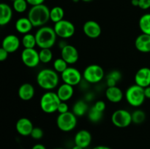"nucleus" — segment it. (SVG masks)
Wrapping results in <instances>:
<instances>
[{"instance_id":"obj_37","label":"nucleus","mask_w":150,"mask_h":149,"mask_svg":"<svg viewBox=\"0 0 150 149\" xmlns=\"http://www.w3.org/2000/svg\"><path fill=\"white\" fill-rule=\"evenodd\" d=\"M139 8L142 10H148L150 8V0H139Z\"/></svg>"},{"instance_id":"obj_6","label":"nucleus","mask_w":150,"mask_h":149,"mask_svg":"<svg viewBox=\"0 0 150 149\" xmlns=\"http://www.w3.org/2000/svg\"><path fill=\"white\" fill-rule=\"evenodd\" d=\"M57 125L61 131L64 132L72 131L77 125V116L70 111L59 114L57 118Z\"/></svg>"},{"instance_id":"obj_20","label":"nucleus","mask_w":150,"mask_h":149,"mask_svg":"<svg viewBox=\"0 0 150 149\" xmlns=\"http://www.w3.org/2000/svg\"><path fill=\"white\" fill-rule=\"evenodd\" d=\"M0 26L8 24L13 18V9L6 3L0 4Z\"/></svg>"},{"instance_id":"obj_7","label":"nucleus","mask_w":150,"mask_h":149,"mask_svg":"<svg viewBox=\"0 0 150 149\" xmlns=\"http://www.w3.org/2000/svg\"><path fill=\"white\" fill-rule=\"evenodd\" d=\"M104 76L103 69L98 64H90L83 72V78L89 83H99L104 78Z\"/></svg>"},{"instance_id":"obj_8","label":"nucleus","mask_w":150,"mask_h":149,"mask_svg":"<svg viewBox=\"0 0 150 149\" xmlns=\"http://www.w3.org/2000/svg\"><path fill=\"white\" fill-rule=\"evenodd\" d=\"M54 29L57 37L62 39H68L73 37L76 32L74 24L70 20H63L54 23Z\"/></svg>"},{"instance_id":"obj_22","label":"nucleus","mask_w":150,"mask_h":149,"mask_svg":"<svg viewBox=\"0 0 150 149\" xmlns=\"http://www.w3.org/2000/svg\"><path fill=\"white\" fill-rule=\"evenodd\" d=\"M33 27L34 26L32 25V22L28 18H20L16 20V23H15L16 30L18 33L23 34L29 33L33 29Z\"/></svg>"},{"instance_id":"obj_10","label":"nucleus","mask_w":150,"mask_h":149,"mask_svg":"<svg viewBox=\"0 0 150 149\" xmlns=\"http://www.w3.org/2000/svg\"><path fill=\"white\" fill-rule=\"evenodd\" d=\"M21 58L23 64L29 68H35L40 62L39 52L35 48H24L21 54Z\"/></svg>"},{"instance_id":"obj_19","label":"nucleus","mask_w":150,"mask_h":149,"mask_svg":"<svg viewBox=\"0 0 150 149\" xmlns=\"http://www.w3.org/2000/svg\"><path fill=\"white\" fill-rule=\"evenodd\" d=\"M35 93V87L30 83H23L18 90V95L23 101H29L34 97Z\"/></svg>"},{"instance_id":"obj_42","label":"nucleus","mask_w":150,"mask_h":149,"mask_svg":"<svg viewBox=\"0 0 150 149\" xmlns=\"http://www.w3.org/2000/svg\"><path fill=\"white\" fill-rule=\"evenodd\" d=\"M144 94L146 96V99H150V86L144 89Z\"/></svg>"},{"instance_id":"obj_24","label":"nucleus","mask_w":150,"mask_h":149,"mask_svg":"<svg viewBox=\"0 0 150 149\" xmlns=\"http://www.w3.org/2000/svg\"><path fill=\"white\" fill-rule=\"evenodd\" d=\"M89 106L83 100H79L73 105V112L77 117H81L88 113Z\"/></svg>"},{"instance_id":"obj_18","label":"nucleus","mask_w":150,"mask_h":149,"mask_svg":"<svg viewBox=\"0 0 150 149\" xmlns=\"http://www.w3.org/2000/svg\"><path fill=\"white\" fill-rule=\"evenodd\" d=\"M135 47L142 53H150V35L142 34L135 40Z\"/></svg>"},{"instance_id":"obj_3","label":"nucleus","mask_w":150,"mask_h":149,"mask_svg":"<svg viewBox=\"0 0 150 149\" xmlns=\"http://www.w3.org/2000/svg\"><path fill=\"white\" fill-rule=\"evenodd\" d=\"M57 37L54 28L46 26H42L35 33L37 46L40 49L51 48L55 45Z\"/></svg>"},{"instance_id":"obj_46","label":"nucleus","mask_w":150,"mask_h":149,"mask_svg":"<svg viewBox=\"0 0 150 149\" xmlns=\"http://www.w3.org/2000/svg\"><path fill=\"white\" fill-rule=\"evenodd\" d=\"M82 1H83V2H91V1H92L93 0H81Z\"/></svg>"},{"instance_id":"obj_32","label":"nucleus","mask_w":150,"mask_h":149,"mask_svg":"<svg viewBox=\"0 0 150 149\" xmlns=\"http://www.w3.org/2000/svg\"><path fill=\"white\" fill-rule=\"evenodd\" d=\"M146 120V113L142 110H136L132 113V121L136 124H141Z\"/></svg>"},{"instance_id":"obj_25","label":"nucleus","mask_w":150,"mask_h":149,"mask_svg":"<svg viewBox=\"0 0 150 149\" xmlns=\"http://www.w3.org/2000/svg\"><path fill=\"white\" fill-rule=\"evenodd\" d=\"M139 26L142 34L150 35V13H146L141 16Z\"/></svg>"},{"instance_id":"obj_12","label":"nucleus","mask_w":150,"mask_h":149,"mask_svg":"<svg viewBox=\"0 0 150 149\" xmlns=\"http://www.w3.org/2000/svg\"><path fill=\"white\" fill-rule=\"evenodd\" d=\"M84 34L91 39H96L99 37L102 32V29L99 23L95 20H87L83 26Z\"/></svg>"},{"instance_id":"obj_29","label":"nucleus","mask_w":150,"mask_h":149,"mask_svg":"<svg viewBox=\"0 0 150 149\" xmlns=\"http://www.w3.org/2000/svg\"><path fill=\"white\" fill-rule=\"evenodd\" d=\"M40 60L41 63L48 64L53 58V53L51 48H42L39 52Z\"/></svg>"},{"instance_id":"obj_40","label":"nucleus","mask_w":150,"mask_h":149,"mask_svg":"<svg viewBox=\"0 0 150 149\" xmlns=\"http://www.w3.org/2000/svg\"><path fill=\"white\" fill-rule=\"evenodd\" d=\"M28 4L31 5L32 7L33 6L40 5V4H42L45 1V0H26Z\"/></svg>"},{"instance_id":"obj_45","label":"nucleus","mask_w":150,"mask_h":149,"mask_svg":"<svg viewBox=\"0 0 150 149\" xmlns=\"http://www.w3.org/2000/svg\"><path fill=\"white\" fill-rule=\"evenodd\" d=\"M72 149H84V148H83L80 147V146H79V145H75L72 148Z\"/></svg>"},{"instance_id":"obj_15","label":"nucleus","mask_w":150,"mask_h":149,"mask_svg":"<svg viewBox=\"0 0 150 149\" xmlns=\"http://www.w3.org/2000/svg\"><path fill=\"white\" fill-rule=\"evenodd\" d=\"M135 84L145 88L150 86V68L142 67L140 68L135 74Z\"/></svg>"},{"instance_id":"obj_4","label":"nucleus","mask_w":150,"mask_h":149,"mask_svg":"<svg viewBox=\"0 0 150 149\" xmlns=\"http://www.w3.org/2000/svg\"><path fill=\"white\" fill-rule=\"evenodd\" d=\"M62 101L59 98L57 92L47 91L41 96L40 105V108L44 112L48 114L54 113L58 110L59 105Z\"/></svg>"},{"instance_id":"obj_34","label":"nucleus","mask_w":150,"mask_h":149,"mask_svg":"<svg viewBox=\"0 0 150 149\" xmlns=\"http://www.w3.org/2000/svg\"><path fill=\"white\" fill-rule=\"evenodd\" d=\"M107 77H111V78L114 79V80H117V81L118 82L119 80H121L122 74L120 71H118V70H113V71H111V72L107 75Z\"/></svg>"},{"instance_id":"obj_43","label":"nucleus","mask_w":150,"mask_h":149,"mask_svg":"<svg viewBox=\"0 0 150 149\" xmlns=\"http://www.w3.org/2000/svg\"><path fill=\"white\" fill-rule=\"evenodd\" d=\"M92 149H112V148L105 145H98L94 147Z\"/></svg>"},{"instance_id":"obj_26","label":"nucleus","mask_w":150,"mask_h":149,"mask_svg":"<svg viewBox=\"0 0 150 149\" xmlns=\"http://www.w3.org/2000/svg\"><path fill=\"white\" fill-rule=\"evenodd\" d=\"M64 10L59 6H56L50 10V20L54 23L64 19Z\"/></svg>"},{"instance_id":"obj_49","label":"nucleus","mask_w":150,"mask_h":149,"mask_svg":"<svg viewBox=\"0 0 150 149\" xmlns=\"http://www.w3.org/2000/svg\"><path fill=\"white\" fill-rule=\"evenodd\" d=\"M13 1H14V0H13Z\"/></svg>"},{"instance_id":"obj_35","label":"nucleus","mask_w":150,"mask_h":149,"mask_svg":"<svg viewBox=\"0 0 150 149\" xmlns=\"http://www.w3.org/2000/svg\"><path fill=\"white\" fill-rule=\"evenodd\" d=\"M94 107H95L98 110H99L100 112H103L104 110H105V108H106V105H105V103L104 101L98 100L95 102V105H94Z\"/></svg>"},{"instance_id":"obj_5","label":"nucleus","mask_w":150,"mask_h":149,"mask_svg":"<svg viewBox=\"0 0 150 149\" xmlns=\"http://www.w3.org/2000/svg\"><path fill=\"white\" fill-rule=\"evenodd\" d=\"M125 99L132 107L139 108L142 106L146 99L144 89L136 84L132 85L126 90Z\"/></svg>"},{"instance_id":"obj_1","label":"nucleus","mask_w":150,"mask_h":149,"mask_svg":"<svg viewBox=\"0 0 150 149\" xmlns=\"http://www.w3.org/2000/svg\"><path fill=\"white\" fill-rule=\"evenodd\" d=\"M36 80L37 83L41 89L51 91L58 86L59 77L55 70L46 68L40 70L38 73Z\"/></svg>"},{"instance_id":"obj_44","label":"nucleus","mask_w":150,"mask_h":149,"mask_svg":"<svg viewBox=\"0 0 150 149\" xmlns=\"http://www.w3.org/2000/svg\"><path fill=\"white\" fill-rule=\"evenodd\" d=\"M131 4L134 7H139V0H131Z\"/></svg>"},{"instance_id":"obj_41","label":"nucleus","mask_w":150,"mask_h":149,"mask_svg":"<svg viewBox=\"0 0 150 149\" xmlns=\"http://www.w3.org/2000/svg\"><path fill=\"white\" fill-rule=\"evenodd\" d=\"M32 149H47L45 148V146L44 145L40 144V143H38V144H35L33 147L32 148Z\"/></svg>"},{"instance_id":"obj_30","label":"nucleus","mask_w":150,"mask_h":149,"mask_svg":"<svg viewBox=\"0 0 150 149\" xmlns=\"http://www.w3.org/2000/svg\"><path fill=\"white\" fill-rule=\"evenodd\" d=\"M68 64L62 58H59L54 60V63H53V67H54V70L57 72V73H62L68 67Z\"/></svg>"},{"instance_id":"obj_38","label":"nucleus","mask_w":150,"mask_h":149,"mask_svg":"<svg viewBox=\"0 0 150 149\" xmlns=\"http://www.w3.org/2000/svg\"><path fill=\"white\" fill-rule=\"evenodd\" d=\"M8 54L9 53L7 52V51H5L4 48H0V61H5V60L7 58V57H8Z\"/></svg>"},{"instance_id":"obj_9","label":"nucleus","mask_w":150,"mask_h":149,"mask_svg":"<svg viewBox=\"0 0 150 149\" xmlns=\"http://www.w3.org/2000/svg\"><path fill=\"white\" fill-rule=\"evenodd\" d=\"M111 121L118 128H126L133 123L132 113L125 109L117 110L111 115Z\"/></svg>"},{"instance_id":"obj_27","label":"nucleus","mask_w":150,"mask_h":149,"mask_svg":"<svg viewBox=\"0 0 150 149\" xmlns=\"http://www.w3.org/2000/svg\"><path fill=\"white\" fill-rule=\"evenodd\" d=\"M21 43L24 48H35L37 45L35 34L30 33L23 34L21 39Z\"/></svg>"},{"instance_id":"obj_48","label":"nucleus","mask_w":150,"mask_h":149,"mask_svg":"<svg viewBox=\"0 0 150 149\" xmlns=\"http://www.w3.org/2000/svg\"><path fill=\"white\" fill-rule=\"evenodd\" d=\"M79 1H80V0H73V1H74V2H79Z\"/></svg>"},{"instance_id":"obj_28","label":"nucleus","mask_w":150,"mask_h":149,"mask_svg":"<svg viewBox=\"0 0 150 149\" xmlns=\"http://www.w3.org/2000/svg\"><path fill=\"white\" fill-rule=\"evenodd\" d=\"M88 118L92 123H98L102 119L103 112H100L95 107H92L88 111Z\"/></svg>"},{"instance_id":"obj_21","label":"nucleus","mask_w":150,"mask_h":149,"mask_svg":"<svg viewBox=\"0 0 150 149\" xmlns=\"http://www.w3.org/2000/svg\"><path fill=\"white\" fill-rule=\"evenodd\" d=\"M57 93L62 102H67L73 97L74 89L73 86L64 83L59 86Z\"/></svg>"},{"instance_id":"obj_47","label":"nucleus","mask_w":150,"mask_h":149,"mask_svg":"<svg viewBox=\"0 0 150 149\" xmlns=\"http://www.w3.org/2000/svg\"><path fill=\"white\" fill-rule=\"evenodd\" d=\"M53 149H64V148H54Z\"/></svg>"},{"instance_id":"obj_39","label":"nucleus","mask_w":150,"mask_h":149,"mask_svg":"<svg viewBox=\"0 0 150 149\" xmlns=\"http://www.w3.org/2000/svg\"><path fill=\"white\" fill-rule=\"evenodd\" d=\"M117 81L114 79L111 78V77H107L106 76V85L108 87H114V86H117Z\"/></svg>"},{"instance_id":"obj_23","label":"nucleus","mask_w":150,"mask_h":149,"mask_svg":"<svg viewBox=\"0 0 150 149\" xmlns=\"http://www.w3.org/2000/svg\"><path fill=\"white\" fill-rule=\"evenodd\" d=\"M105 96L109 102L112 103H118L123 99V92L117 86L108 87L105 91Z\"/></svg>"},{"instance_id":"obj_36","label":"nucleus","mask_w":150,"mask_h":149,"mask_svg":"<svg viewBox=\"0 0 150 149\" xmlns=\"http://www.w3.org/2000/svg\"><path fill=\"white\" fill-rule=\"evenodd\" d=\"M57 112L59 114L65 113V112H69V107L68 105L66 103V102H62L61 103H60V105H59Z\"/></svg>"},{"instance_id":"obj_17","label":"nucleus","mask_w":150,"mask_h":149,"mask_svg":"<svg viewBox=\"0 0 150 149\" xmlns=\"http://www.w3.org/2000/svg\"><path fill=\"white\" fill-rule=\"evenodd\" d=\"M75 145H79L83 148H86L92 143V135L89 131L81 129L78 131L74 137Z\"/></svg>"},{"instance_id":"obj_11","label":"nucleus","mask_w":150,"mask_h":149,"mask_svg":"<svg viewBox=\"0 0 150 149\" xmlns=\"http://www.w3.org/2000/svg\"><path fill=\"white\" fill-rule=\"evenodd\" d=\"M83 77V74L78 69L75 67H68L61 74V78L64 83L70 86H77L81 83Z\"/></svg>"},{"instance_id":"obj_13","label":"nucleus","mask_w":150,"mask_h":149,"mask_svg":"<svg viewBox=\"0 0 150 149\" xmlns=\"http://www.w3.org/2000/svg\"><path fill=\"white\" fill-rule=\"evenodd\" d=\"M61 57L68 64H74L79 60V51L75 46L67 44L61 49Z\"/></svg>"},{"instance_id":"obj_14","label":"nucleus","mask_w":150,"mask_h":149,"mask_svg":"<svg viewBox=\"0 0 150 149\" xmlns=\"http://www.w3.org/2000/svg\"><path fill=\"white\" fill-rule=\"evenodd\" d=\"M21 42L20 39L15 34H8L3 39L1 48L7 51L9 53H13L20 48Z\"/></svg>"},{"instance_id":"obj_31","label":"nucleus","mask_w":150,"mask_h":149,"mask_svg":"<svg viewBox=\"0 0 150 149\" xmlns=\"http://www.w3.org/2000/svg\"><path fill=\"white\" fill-rule=\"evenodd\" d=\"M26 0H14L13 3V8L16 13H23L26 10L28 7Z\"/></svg>"},{"instance_id":"obj_16","label":"nucleus","mask_w":150,"mask_h":149,"mask_svg":"<svg viewBox=\"0 0 150 149\" xmlns=\"http://www.w3.org/2000/svg\"><path fill=\"white\" fill-rule=\"evenodd\" d=\"M34 126L30 119L27 118H21L17 121L16 124V129L20 135L23 137L30 136Z\"/></svg>"},{"instance_id":"obj_2","label":"nucleus","mask_w":150,"mask_h":149,"mask_svg":"<svg viewBox=\"0 0 150 149\" xmlns=\"http://www.w3.org/2000/svg\"><path fill=\"white\" fill-rule=\"evenodd\" d=\"M27 18L34 27H42L50 20V9L44 4L33 6L29 10Z\"/></svg>"},{"instance_id":"obj_33","label":"nucleus","mask_w":150,"mask_h":149,"mask_svg":"<svg viewBox=\"0 0 150 149\" xmlns=\"http://www.w3.org/2000/svg\"><path fill=\"white\" fill-rule=\"evenodd\" d=\"M30 136L32 137V138L34 139V140H40V139L43 137V131H42V129L40 128V127H34Z\"/></svg>"}]
</instances>
